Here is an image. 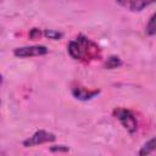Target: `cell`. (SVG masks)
I'll use <instances>...</instances> for the list:
<instances>
[{
  "label": "cell",
  "instance_id": "11",
  "mask_svg": "<svg viewBox=\"0 0 156 156\" xmlns=\"http://www.w3.org/2000/svg\"><path fill=\"white\" fill-rule=\"evenodd\" d=\"M50 151L51 152H67L69 151V147L65 145H54L50 147Z\"/></svg>",
  "mask_w": 156,
  "mask_h": 156
},
{
  "label": "cell",
  "instance_id": "9",
  "mask_svg": "<svg viewBox=\"0 0 156 156\" xmlns=\"http://www.w3.org/2000/svg\"><path fill=\"white\" fill-rule=\"evenodd\" d=\"M145 33L149 37H154L156 34V27H155V15H151V17L149 18V22L146 23L145 27Z\"/></svg>",
  "mask_w": 156,
  "mask_h": 156
},
{
  "label": "cell",
  "instance_id": "13",
  "mask_svg": "<svg viewBox=\"0 0 156 156\" xmlns=\"http://www.w3.org/2000/svg\"><path fill=\"white\" fill-rule=\"evenodd\" d=\"M1 83H2V76L0 74V85H1Z\"/></svg>",
  "mask_w": 156,
  "mask_h": 156
},
{
  "label": "cell",
  "instance_id": "14",
  "mask_svg": "<svg viewBox=\"0 0 156 156\" xmlns=\"http://www.w3.org/2000/svg\"><path fill=\"white\" fill-rule=\"evenodd\" d=\"M0 104H1V101H0Z\"/></svg>",
  "mask_w": 156,
  "mask_h": 156
},
{
  "label": "cell",
  "instance_id": "3",
  "mask_svg": "<svg viewBox=\"0 0 156 156\" xmlns=\"http://www.w3.org/2000/svg\"><path fill=\"white\" fill-rule=\"evenodd\" d=\"M55 140H56V135L54 133L44 130V129H39L32 136H29L26 140H23L22 144H23L24 147H29V146L41 145V144H45V143H52Z\"/></svg>",
  "mask_w": 156,
  "mask_h": 156
},
{
  "label": "cell",
  "instance_id": "10",
  "mask_svg": "<svg viewBox=\"0 0 156 156\" xmlns=\"http://www.w3.org/2000/svg\"><path fill=\"white\" fill-rule=\"evenodd\" d=\"M43 35L49 38V39H52V40H58L63 37V33L58 32V30H54V29H45L43 32Z\"/></svg>",
  "mask_w": 156,
  "mask_h": 156
},
{
  "label": "cell",
  "instance_id": "1",
  "mask_svg": "<svg viewBox=\"0 0 156 156\" xmlns=\"http://www.w3.org/2000/svg\"><path fill=\"white\" fill-rule=\"evenodd\" d=\"M68 54L74 60L89 61V60H95L100 56V48L90 39L79 35L76 38V40L69 41Z\"/></svg>",
  "mask_w": 156,
  "mask_h": 156
},
{
  "label": "cell",
  "instance_id": "5",
  "mask_svg": "<svg viewBox=\"0 0 156 156\" xmlns=\"http://www.w3.org/2000/svg\"><path fill=\"white\" fill-rule=\"evenodd\" d=\"M118 5H121L123 9L133 12H139L151 5L155 0H116Z\"/></svg>",
  "mask_w": 156,
  "mask_h": 156
},
{
  "label": "cell",
  "instance_id": "12",
  "mask_svg": "<svg viewBox=\"0 0 156 156\" xmlns=\"http://www.w3.org/2000/svg\"><path fill=\"white\" fill-rule=\"evenodd\" d=\"M41 35H43V33H41V30L38 29V28H33V29H30V32H29V38H30L32 40H37V39H39Z\"/></svg>",
  "mask_w": 156,
  "mask_h": 156
},
{
  "label": "cell",
  "instance_id": "2",
  "mask_svg": "<svg viewBox=\"0 0 156 156\" xmlns=\"http://www.w3.org/2000/svg\"><path fill=\"white\" fill-rule=\"evenodd\" d=\"M113 116L121 122V124L127 129V132H129L130 134L136 132L138 122L132 111L123 108V107H117L113 110Z\"/></svg>",
  "mask_w": 156,
  "mask_h": 156
},
{
  "label": "cell",
  "instance_id": "6",
  "mask_svg": "<svg viewBox=\"0 0 156 156\" xmlns=\"http://www.w3.org/2000/svg\"><path fill=\"white\" fill-rule=\"evenodd\" d=\"M100 93L99 89H88V88H84V87H76L72 89V94L76 99L78 100H82V101H87V100H90L93 98H95L98 94Z\"/></svg>",
  "mask_w": 156,
  "mask_h": 156
},
{
  "label": "cell",
  "instance_id": "7",
  "mask_svg": "<svg viewBox=\"0 0 156 156\" xmlns=\"http://www.w3.org/2000/svg\"><path fill=\"white\" fill-rule=\"evenodd\" d=\"M155 138H151L149 141H146L145 144H144V146L140 149V151H139V155L140 156H143V155H149V154H151V152H154L155 151Z\"/></svg>",
  "mask_w": 156,
  "mask_h": 156
},
{
  "label": "cell",
  "instance_id": "4",
  "mask_svg": "<svg viewBox=\"0 0 156 156\" xmlns=\"http://www.w3.org/2000/svg\"><path fill=\"white\" fill-rule=\"evenodd\" d=\"M48 48L44 45H30V46H21L13 50V55L20 58L26 57H35V56H43L48 54Z\"/></svg>",
  "mask_w": 156,
  "mask_h": 156
},
{
  "label": "cell",
  "instance_id": "8",
  "mask_svg": "<svg viewBox=\"0 0 156 156\" xmlns=\"http://www.w3.org/2000/svg\"><path fill=\"white\" fill-rule=\"evenodd\" d=\"M122 65V61L118 56H110L106 61H105V68H108V69H113V68H117Z\"/></svg>",
  "mask_w": 156,
  "mask_h": 156
}]
</instances>
